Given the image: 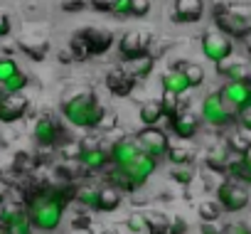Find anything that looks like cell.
I'll use <instances>...</instances> for the list:
<instances>
[{
  "instance_id": "3957f363",
  "label": "cell",
  "mask_w": 251,
  "mask_h": 234,
  "mask_svg": "<svg viewBox=\"0 0 251 234\" xmlns=\"http://www.w3.org/2000/svg\"><path fill=\"white\" fill-rule=\"evenodd\" d=\"M212 15H214V25L219 32H224L229 40H246L251 35V5L249 3H222L212 5Z\"/></svg>"
},
{
  "instance_id": "7dc6e473",
  "label": "cell",
  "mask_w": 251,
  "mask_h": 234,
  "mask_svg": "<svg viewBox=\"0 0 251 234\" xmlns=\"http://www.w3.org/2000/svg\"><path fill=\"white\" fill-rule=\"evenodd\" d=\"M224 234H251V229L244 222H231V224L224 227Z\"/></svg>"
},
{
  "instance_id": "9c48e42d",
  "label": "cell",
  "mask_w": 251,
  "mask_h": 234,
  "mask_svg": "<svg viewBox=\"0 0 251 234\" xmlns=\"http://www.w3.org/2000/svg\"><path fill=\"white\" fill-rule=\"evenodd\" d=\"M138 143H141V148H143V153L146 156H151V158H155V160H160V158H165L168 156V151H170V138H168V133L163 131V129H158V126H151V129H141L138 133Z\"/></svg>"
},
{
  "instance_id": "5bb4252c",
  "label": "cell",
  "mask_w": 251,
  "mask_h": 234,
  "mask_svg": "<svg viewBox=\"0 0 251 234\" xmlns=\"http://www.w3.org/2000/svg\"><path fill=\"white\" fill-rule=\"evenodd\" d=\"M108 151H111V146H103V143H84V151L79 156V168L86 170V173L103 170L111 163Z\"/></svg>"
},
{
  "instance_id": "836d02e7",
  "label": "cell",
  "mask_w": 251,
  "mask_h": 234,
  "mask_svg": "<svg viewBox=\"0 0 251 234\" xmlns=\"http://www.w3.org/2000/svg\"><path fill=\"white\" fill-rule=\"evenodd\" d=\"M69 52H72L74 62H84V59H89V57H91L89 45H86V40L81 37V32H76V35L72 37V42H69Z\"/></svg>"
},
{
  "instance_id": "277c9868",
  "label": "cell",
  "mask_w": 251,
  "mask_h": 234,
  "mask_svg": "<svg viewBox=\"0 0 251 234\" xmlns=\"http://www.w3.org/2000/svg\"><path fill=\"white\" fill-rule=\"evenodd\" d=\"M200 50H202V54H204L207 62H212L214 67H219V64H224V62L231 59L234 42L224 32H219V30H207L200 37Z\"/></svg>"
},
{
  "instance_id": "7c38bea8",
  "label": "cell",
  "mask_w": 251,
  "mask_h": 234,
  "mask_svg": "<svg viewBox=\"0 0 251 234\" xmlns=\"http://www.w3.org/2000/svg\"><path fill=\"white\" fill-rule=\"evenodd\" d=\"M219 96L226 104L231 113H239L249 108V96H251V84L249 81H224L219 86Z\"/></svg>"
},
{
  "instance_id": "ac0fdd59",
  "label": "cell",
  "mask_w": 251,
  "mask_h": 234,
  "mask_svg": "<svg viewBox=\"0 0 251 234\" xmlns=\"http://www.w3.org/2000/svg\"><path fill=\"white\" fill-rule=\"evenodd\" d=\"M79 32H81V37L86 40L91 57L106 54V52L111 50V45H113V35H111L108 30H91V27H86V30H79Z\"/></svg>"
},
{
  "instance_id": "44dd1931",
  "label": "cell",
  "mask_w": 251,
  "mask_h": 234,
  "mask_svg": "<svg viewBox=\"0 0 251 234\" xmlns=\"http://www.w3.org/2000/svg\"><path fill=\"white\" fill-rule=\"evenodd\" d=\"M231 158H234V153L229 151V146L219 143V146H214V148L204 156V165H207L212 173H226Z\"/></svg>"
},
{
  "instance_id": "bcb514c9",
  "label": "cell",
  "mask_w": 251,
  "mask_h": 234,
  "mask_svg": "<svg viewBox=\"0 0 251 234\" xmlns=\"http://www.w3.org/2000/svg\"><path fill=\"white\" fill-rule=\"evenodd\" d=\"M89 5L96 13H113V0H89Z\"/></svg>"
},
{
  "instance_id": "6da1fadb",
  "label": "cell",
  "mask_w": 251,
  "mask_h": 234,
  "mask_svg": "<svg viewBox=\"0 0 251 234\" xmlns=\"http://www.w3.org/2000/svg\"><path fill=\"white\" fill-rule=\"evenodd\" d=\"M76 187L72 185H40L25 195V209L30 214V222L37 232H57L69 202L74 200Z\"/></svg>"
},
{
  "instance_id": "d6986e66",
  "label": "cell",
  "mask_w": 251,
  "mask_h": 234,
  "mask_svg": "<svg viewBox=\"0 0 251 234\" xmlns=\"http://www.w3.org/2000/svg\"><path fill=\"white\" fill-rule=\"evenodd\" d=\"M106 86L113 96H128L136 86V79L126 69H113V72L106 74Z\"/></svg>"
},
{
  "instance_id": "e0dca14e",
  "label": "cell",
  "mask_w": 251,
  "mask_h": 234,
  "mask_svg": "<svg viewBox=\"0 0 251 234\" xmlns=\"http://www.w3.org/2000/svg\"><path fill=\"white\" fill-rule=\"evenodd\" d=\"M170 131L180 141H192L200 133V119L195 113H190V111H182V113H177L175 119L170 121Z\"/></svg>"
},
{
  "instance_id": "ab89813d",
  "label": "cell",
  "mask_w": 251,
  "mask_h": 234,
  "mask_svg": "<svg viewBox=\"0 0 251 234\" xmlns=\"http://www.w3.org/2000/svg\"><path fill=\"white\" fill-rule=\"evenodd\" d=\"M116 18H133V0H113V13Z\"/></svg>"
},
{
  "instance_id": "484cf974",
  "label": "cell",
  "mask_w": 251,
  "mask_h": 234,
  "mask_svg": "<svg viewBox=\"0 0 251 234\" xmlns=\"http://www.w3.org/2000/svg\"><path fill=\"white\" fill-rule=\"evenodd\" d=\"M99 190H101V187H96V185H91V182L76 185V192H74L76 205H81L84 209H96V207H99Z\"/></svg>"
},
{
  "instance_id": "ffe728a7",
  "label": "cell",
  "mask_w": 251,
  "mask_h": 234,
  "mask_svg": "<svg viewBox=\"0 0 251 234\" xmlns=\"http://www.w3.org/2000/svg\"><path fill=\"white\" fill-rule=\"evenodd\" d=\"M160 84H163V91L165 94H173V96H185L192 86L187 81V77L180 72V69H170L160 77Z\"/></svg>"
},
{
  "instance_id": "4316f807",
  "label": "cell",
  "mask_w": 251,
  "mask_h": 234,
  "mask_svg": "<svg viewBox=\"0 0 251 234\" xmlns=\"http://www.w3.org/2000/svg\"><path fill=\"white\" fill-rule=\"evenodd\" d=\"M106 185H111V187H116V190H121V192H136V187H133V182L128 180L126 170L118 168V165H113V168L106 173Z\"/></svg>"
},
{
  "instance_id": "1f68e13d",
  "label": "cell",
  "mask_w": 251,
  "mask_h": 234,
  "mask_svg": "<svg viewBox=\"0 0 251 234\" xmlns=\"http://www.w3.org/2000/svg\"><path fill=\"white\" fill-rule=\"evenodd\" d=\"M182 96H173V94H165L163 91V99H160V106H163V113H165V119H175L177 113H182L185 111V104L180 101Z\"/></svg>"
},
{
  "instance_id": "ba28073f",
  "label": "cell",
  "mask_w": 251,
  "mask_h": 234,
  "mask_svg": "<svg viewBox=\"0 0 251 234\" xmlns=\"http://www.w3.org/2000/svg\"><path fill=\"white\" fill-rule=\"evenodd\" d=\"M0 224L8 229V234H35L25 205H3L0 207Z\"/></svg>"
},
{
  "instance_id": "7402d4cb",
  "label": "cell",
  "mask_w": 251,
  "mask_h": 234,
  "mask_svg": "<svg viewBox=\"0 0 251 234\" xmlns=\"http://www.w3.org/2000/svg\"><path fill=\"white\" fill-rule=\"evenodd\" d=\"M226 175L231 180H239L244 185H251V151L244 153V156H234L229 168H226Z\"/></svg>"
},
{
  "instance_id": "8fae6325",
  "label": "cell",
  "mask_w": 251,
  "mask_h": 234,
  "mask_svg": "<svg viewBox=\"0 0 251 234\" xmlns=\"http://www.w3.org/2000/svg\"><path fill=\"white\" fill-rule=\"evenodd\" d=\"M32 141L40 148H54L62 141V124L50 113L40 116V119L35 121V126H32Z\"/></svg>"
},
{
  "instance_id": "5b68a950",
  "label": "cell",
  "mask_w": 251,
  "mask_h": 234,
  "mask_svg": "<svg viewBox=\"0 0 251 234\" xmlns=\"http://www.w3.org/2000/svg\"><path fill=\"white\" fill-rule=\"evenodd\" d=\"M217 202H219V207H222L224 212L236 214V212H244V209L249 207L251 195H249V190H246L244 182L226 178V180H222V182L217 185Z\"/></svg>"
},
{
  "instance_id": "816d5d0a",
  "label": "cell",
  "mask_w": 251,
  "mask_h": 234,
  "mask_svg": "<svg viewBox=\"0 0 251 234\" xmlns=\"http://www.w3.org/2000/svg\"><path fill=\"white\" fill-rule=\"evenodd\" d=\"M89 234H113V232H111V229H106V227H99V224H96V227H91V229H89Z\"/></svg>"
},
{
  "instance_id": "83f0119b",
  "label": "cell",
  "mask_w": 251,
  "mask_h": 234,
  "mask_svg": "<svg viewBox=\"0 0 251 234\" xmlns=\"http://www.w3.org/2000/svg\"><path fill=\"white\" fill-rule=\"evenodd\" d=\"M20 50L30 57V59H35V62H42L45 57H47V50H50V42L47 40H40V42H35V40H27V37H23L20 42Z\"/></svg>"
},
{
  "instance_id": "603a6c76",
  "label": "cell",
  "mask_w": 251,
  "mask_h": 234,
  "mask_svg": "<svg viewBox=\"0 0 251 234\" xmlns=\"http://www.w3.org/2000/svg\"><path fill=\"white\" fill-rule=\"evenodd\" d=\"M217 74H222L226 81H249L251 67L246 62H224L217 67Z\"/></svg>"
},
{
  "instance_id": "d6a6232c",
  "label": "cell",
  "mask_w": 251,
  "mask_h": 234,
  "mask_svg": "<svg viewBox=\"0 0 251 234\" xmlns=\"http://www.w3.org/2000/svg\"><path fill=\"white\" fill-rule=\"evenodd\" d=\"M251 133H246V131H236L231 138H229V151L234 153V156H244V153H249L251 151V138H249Z\"/></svg>"
},
{
  "instance_id": "7bdbcfd3",
  "label": "cell",
  "mask_w": 251,
  "mask_h": 234,
  "mask_svg": "<svg viewBox=\"0 0 251 234\" xmlns=\"http://www.w3.org/2000/svg\"><path fill=\"white\" fill-rule=\"evenodd\" d=\"M151 13V0H133V18H146Z\"/></svg>"
},
{
  "instance_id": "c3c4849f",
  "label": "cell",
  "mask_w": 251,
  "mask_h": 234,
  "mask_svg": "<svg viewBox=\"0 0 251 234\" xmlns=\"http://www.w3.org/2000/svg\"><path fill=\"white\" fill-rule=\"evenodd\" d=\"M200 234H224V229H219L217 222H202L200 224Z\"/></svg>"
},
{
  "instance_id": "e575fe53",
  "label": "cell",
  "mask_w": 251,
  "mask_h": 234,
  "mask_svg": "<svg viewBox=\"0 0 251 234\" xmlns=\"http://www.w3.org/2000/svg\"><path fill=\"white\" fill-rule=\"evenodd\" d=\"M18 72H23L20 67H18V62L13 59V57H8V54H3V57H0V86H3V84H8Z\"/></svg>"
},
{
  "instance_id": "74e56055",
  "label": "cell",
  "mask_w": 251,
  "mask_h": 234,
  "mask_svg": "<svg viewBox=\"0 0 251 234\" xmlns=\"http://www.w3.org/2000/svg\"><path fill=\"white\" fill-rule=\"evenodd\" d=\"M27 84H30V77H27L25 72H18L8 84H3V89H5V91H10V94H23V91L27 89Z\"/></svg>"
},
{
  "instance_id": "f546056e",
  "label": "cell",
  "mask_w": 251,
  "mask_h": 234,
  "mask_svg": "<svg viewBox=\"0 0 251 234\" xmlns=\"http://www.w3.org/2000/svg\"><path fill=\"white\" fill-rule=\"evenodd\" d=\"M153 69H155V57H153V54H146V57H141V59L131 62L128 74H131L136 81H141V79H148Z\"/></svg>"
},
{
  "instance_id": "f5cc1de1",
  "label": "cell",
  "mask_w": 251,
  "mask_h": 234,
  "mask_svg": "<svg viewBox=\"0 0 251 234\" xmlns=\"http://www.w3.org/2000/svg\"><path fill=\"white\" fill-rule=\"evenodd\" d=\"M246 47H249V52H251V35L246 37Z\"/></svg>"
},
{
  "instance_id": "60d3db41",
  "label": "cell",
  "mask_w": 251,
  "mask_h": 234,
  "mask_svg": "<svg viewBox=\"0 0 251 234\" xmlns=\"http://www.w3.org/2000/svg\"><path fill=\"white\" fill-rule=\"evenodd\" d=\"M170 180H175L177 185H190V182L195 180V173H192V170H185V168H175V170L170 173Z\"/></svg>"
},
{
  "instance_id": "2e32d148",
  "label": "cell",
  "mask_w": 251,
  "mask_h": 234,
  "mask_svg": "<svg viewBox=\"0 0 251 234\" xmlns=\"http://www.w3.org/2000/svg\"><path fill=\"white\" fill-rule=\"evenodd\" d=\"M155 168H158V160L143 153V156H138L131 165H126L123 170H126V175H128V180L133 182V187L141 190V187L151 180V175L155 173Z\"/></svg>"
},
{
  "instance_id": "f1b7e54d",
  "label": "cell",
  "mask_w": 251,
  "mask_h": 234,
  "mask_svg": "<svg viewBox=\"0 0 251 234\" xmlns=\"http://www.w3.org/2000/svg\"><path fill=\"white\" fill-rule=\"evenodd\" d=\"M173 69H180L187 77V81H190L192 89L204 84V69L200 64H195V62H177V64H173Z\"/></svg>"
},
{
  "instance_id": "8992f818",
  "label": "cell",
  "mask_w": 251,
  "mask_h": 234,
  "mask_svg": "<svg viewBox=\"0 0 251 234\" xmlns=\"http://www.w3.org/2000/svg\"><path fill=\"white\" fill-rule=\"evenodd\" d=\"M200 116H202V121L209 124L212 129H226L236 121V113H231L226 108V104L222 101L219 91H209L202 104H200Z\"/></svg>"
},
{
  "instance_id": "db71d44e",
  "label": "cell",
  "mask_w": 251,
  "mask_h": 234,
  "mask_svg": "<svg viewBox=\"0 0 251 234\" xmlns=\"http://www.w3.org/2000/svg\"><path fill=\"white\" fill-rule=\"evenodd\" d=\"M0 234H8V229H5L3 224H0Z\"/></svg>"
},
{
  "instance_id": "52a82bcc",
  "label": "cell",
  "mask_w": 251,
  "mask_h": 234,
  "mask_svg": "<svg viewBox=\"0 0 251 234\" xmlns=\"http://www.w3.org/2000/svg\"><path fill=\"white\" fill-rule=\"evenodd\" d=\"M151 45H153V37L143 30V32H126L121 40H118V54H121V62L131 64L146 54H151Z\"/></svg>"
},
{
  "instance_id": "ee69618b",
  "label": "cell",
  "mask_w": 251,
  "mask_h": 234,
  "mask_svg": "<svg viewBox=\"0 0 251 234\" xmlns=\"http://www.w3.org/2000/svg\"><path fill=\"white\" fill-rule=\"evenodd\" d=\"M13 32V20L5 10H0V37H8Z\"/></svg>"
},
{
  "instance_id": "681fc988",
  "label": "cell",
  "mask_w": 251,
  "mask_h": 234,
  "mask_svg": "<svg viewBox=\"0 0 251 234\" xmlns=\"http://www.w3.org/2000/svg\"><path fill=\"white\" fill-rule=\"evenodd\" d=\"M72 227H74V229H91L94 224H91V219H89L86 214H81V217H74Z\"/></svg>"
},
{
  "instance_id": "b9f144b4",
  "label": "cell",
  "mask_w": 251,
  "mask_h": 234,
  "mask_svg": "<svg viewBox=\"0 0 251 234\" xmlns=\"http://www.w3.org/2000/svg\"><path fill=\"white\" fill-rule=\"evenodd\" d=\"M236 124L241 126V131H246V133H251V106L236 113Z\"/></svg>"
},
{
  "instance_id": "30bf717a",
  "label": "cell",
  "mask_w": 251,
  "mask_h": 234,
  "mask_svg": "<svg viewBox=\"0 0 251 234\" xmlns=\"http://www.w3.org/2000/svg\"><path fill=\"white\" fill-rule=\"evenodd\" d=\"M30 108V99L25 94H10L0 86V124H18Z\"/></svg>"
},
{
  "instance_id": "7a4b0ae2",
  "label": "cell",
  "mask_w": 251,
  "mask_h": 234,
  "mask_svg": "<svg viewBox=\"0 0 251 234\" xmlns=\"http://www.w3.org/2000/svg\"><path fill=\"white\" fill-rule=\"evenodd\" d=\"M59 111H62V119L69 126L84 129V131H96L106 121V108L101 106V101L94 91H76V94L67 96L62 101Z\"/></svg>"
},
{
  "instance_id": "f907efd6",
  "label": "cell",
  "mask_w": 251,
  "mask_h": 234,
  "mask_svg": "<svg viewBox=\"0 0 251 234\" xmlns=\"http://www.w3.org/2000/svg\"><path fill=\"white\" fill-rule=\"evenodd\" d=\"M8 197H10V185L5 180H0V207L8 205Z\"/></svg>"
},
{
  "instance_id": "8d00e7d4",
  "label": "cell",
  "mask_w": 251,
  "mask_h": 234,
  "mask_svg": "<svg viewBox=\"0 0 251 234\" xmlns=\"http://www.w3.org/2000/svg\"><path fill=\"white\" fill-rule=\"evenodd\" d=\"M126 229L133 232V234L148 232V214H143V212H131L128 217H126Z\"/></svg>"
},
{
  "instance_id": "f35d334b",
  "label": "cell",
  "mask_w": 251,
  "mask_h": 234,
  "mask_svg": "<svg viewBox=\"0 0 251 234\" xmlns=\"http://www.w3.org/2000/svg\"><path fill=\"white\" fill-rule=\"evenodd\" d=\"M81 151H84V143H79V141H67L64 146H62V158L64 160H74V163H79V156H81Z\"/></svg>"
},
{
  "instance_id": "d4e9b609",
  "label": "cell",
  "mask_w": 251,
  "mask_h": 234,
  "mask_svg": "<svg viewBox=\"0 0 251 234\" xmlns=\"http://www.w3.org/2000/svg\"><path fill=\"white\" fill-rule=\"evenodd\" d=\"M138 119L143 124V129H151V126H158L163 119H165V113H163V106L160 101H146L138 111Z\"/></svg>"
},
{
  "instance_id": "4fadbf2b",
  "label": "cell",
  "mask_w": 251,
  "mask_h": 234,
  "mask_svg": "<svg viewBox=\"0 0 251 234\" xmlns=\"http://www.w3.org/2000/svg\"><path fill=\"white\" fill-rule=\"evenodd\" d=\"M108 156H111V165H118V168L131 165L138 156H143V148L138 143V136H123V138L113 141Z\"/></svg>"
},
{
  "instance_id": "cb8c5ba5",
  "label": "cell",
  "mask_w": 251,
  "mask_h": 234,
  "mask_svg": "<svg viewBox=\"0 0 251 234\" xmlns=\"http://www.w3.org/2000/svg\"><path fill=\"white\" fill-rule=\"evenodd\" d=\"M121 202H123V192L111 187V185H103L99 190V207H96V212H116L121 207Z\"/></svg>"
},
{
  "instance_id": "d590c367",
  "label": "cell",
  "mask_w": 251,
  "mask_h": 234,
  "mask_svg": "<svg viewBox=\"0 0 251 234\" xmlns=\"http://www.w3.org/2000/svg\"><path fill=\"white\" fill-rule=\"evenodd\" d=\"M222 207H219V202H214V200H207V202H200V209H197V214H200V219L202 222H217L219 217H222Z\"/></svg>"
},
{
  "instance_id": "f6af8a7d",
  "label": "cell",
  "mask_w": 251,
  "mask_h": 234,
  "mask_svg": "<svg viewBox=\"0 0 251 234\" xmlns=\"http://www.w3.org/2000/svg\"><path fill=\"white\" fill-rule=\"evenodd\" d=\"M86 8V0H62V10L64 13H79Z\"/></svg>"
},
{
  "instance_id": "4dcf8cb0",
  "label": "cell",
  "mask_w": 251,
  "mask_h": 234,
  "mask_svg": "<svg viewBox=\"0 0 251 234\" xmlns=\"http://www.w3.org/2000/svg\"><path fill=\"white\" fill-rule=\"evenodd\" d=\"M165 158H168L175 168H185V165L192 163V151H190L185 143H175V146H170V151H168Z\"/></svg>"
},
{
  "instance_id": "9a60e30c",
  "label": "cell",
  "mask_w": 251,
  "mask_h": 234,
  "mask_svg": "<svg viewBox=\"0 0 251 234\" xmlns=\"http://www.w3.org/2000/svg\"><path fill=\"white\" fill-rule=\"evenodd\" d=\"M204 18V0H173L170 20L177 25H192Z\"/></svg>"
}]
</instances>
